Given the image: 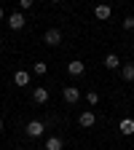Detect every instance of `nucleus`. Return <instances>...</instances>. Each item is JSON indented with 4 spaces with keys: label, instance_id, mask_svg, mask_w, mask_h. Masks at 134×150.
Wrapping results in <instances>:
<instances>
[{
    "label": "nucleus",
    "instance_id": "1",
    "mask_svg": "<svg viewBox=\"0 0 134 150\" xmlns=\"http://www.w3.org/2000/svg\"><path fill=\"white\" fill-rule=\"evenodd\" d=\"M27 24V19H24V11H13L11 16H8V27L13 30V32H19V30H22Z\"/></svg>",
    "mask_w": 134,
    "mask_h": 150
},
{
    "label": "nucleus",
    "instance_id": "2",
    "mask_svg": "<svg viewBox=\"0 0 134 150\" xmlns=\"http://www.w3.org/2000/svg\"><path fill=\"white\" fill-rule=\"evenodd\" d=\"M62 97H65L67 105H75V102L81 99V88H78V86H65V88H62Z\"/></svg>",
    "mask_w": 134,
    "mask_h": 150
},
{
    "label": "nucleus",
    "instance_id": "3",
    "mask_svg": "<svg viewBox=\"0 0 134 150\" xmlns=\"http://www.w3.org/2000/svg\"><path fill=\"white\" fill-rule=\"evenodd\" d=\"M43 131H46V123L43 121H30L27 123V137H43Z\"/></svg>",
    "mask_w": 134,
    "mask_h": 150
},
{
    "label": "nucleus",
    "instance_id": "4",
    "mask_svg": "<svg viewBox=\"0 0 134 150\" xmlns=\"http://www.w3.org/2000/svg\"><path fill=\"white\" fill-rule=\"evenodd\" d=\"M43 40H46L48 46H59V43H62V32L56 30V27H48L46 35H43Z\"/></svg>",
    "mask_w": 134,
    "mask_h": 150
},
{
    "label": "nucleus",
    "instance_id": "5",
    "mask_svg": "<svg viewBox=\"0 0 134 150\" xmlns=\"http://www.w3.org/2000/svg\"><path fill=\"white\" fill-rule=\"evenodd\" d=\"M67 72H70V75H72V78H81V75H83V72H86V64H83V62H81V59H72V62H70V64H67Z\"/></svg>",
    "mask_w": 134,
    "mask_h": 150
},
{
    "label": "nucleus",
    "instance_id": "6",
    "mask_svg": "<svg viewBox=\"0 0 134 150\" xmlns=\"http://www.w3.org/2000/svg\"><path fill=\"white\" fill-rule=\"evenodd\" d=\"M78 123H81L83 129H91L94 123H97V115H94V112H91V110H83V112H81V115H78Z\"/></svg>",
    "mask_w": 134,
    "mask_h": 150
},
{
    "label": "nucleus",
    "instance_id": "7",
    "mask_svg": "<svg viewBox=\"0 0 134 150\" xmlns=\"http://www.w3.org/2000/svg\"><path fill=\"white\" fill-rule=\"evenodd\" d=\"M94 16H97V19H99V22H107V19L113 16V8H110L107 3H99L97 8H94Z\"/></svg>",
    "mask_w": 134,
    "mask_h": 150
},
{
    "label": "nucleus",
    "instance_id": "8",
    "mask_svg": "<svg viewBox=\"0 0 134 150\" xmlns=\"http://www.w3.org/2000/svg\"><path fill=\"white\" fill-rule=\"evenodd\" d=\"M32 99H35V105H46V102H48V88H46V86H35Z\"/></svg>",
    "mask_w": 134,
    "mask_h": 150
},
{
    "label": "nucleus",
    "instance_id": "9",
    "mask_svg": "<svg viewBox=\"0 0 134 150\" xmlns=\"http://www.w3.org/2000/svg\"><path fill=\"white\" fill-rule=\"evenodd\" d=\"M118 131H121L123 137H131V134H134V121H131V118H123V121L118 123Z\"/></svg>",
    "mask_w": 134,
    "mask_h": 150
},
{
    "label": "nucleus",
    "instance_id": "10",
    "mask_svg": "<svg viewBox=\"0 0 134 150\" xmlns=\"http://www.w3.org/2000/svg\"><path fill=\"white\" fill-rule=\"evenodd\" d=\"M13 83L16 86H30V72L27 70H16L13 72Z\"/></svg>",
    "mask_w": 134,
    "mask_h": 150
},
{
    "label": "nucleus",
    "instance_id": "11",
    "mask_svg": "<svg viewBox=\"0 0 134 150\" xmlns=\"http://www.w3.org/2000/svg\"><path fill=\"white\" fill-rule=\"evenodd\" d=\"M62 147H65L62 137H48L46 139V150H62Z\"/></svg>",
    "mask_w": 134,
    "mask_h": 150
},
{
    "label": "nucleus",
    "instance_id": "12",
    "mask_svg": "<svg viewBox=\"0 0 134 150\" xmlns=\"http://www.w3.org/2000/svg\"><path fill=\"white\" fill-rule=\"evenodd\" d=\"M121 78L129 81V83L134 81V62H131V64H121Z\"/></svg>",
    "mask_w": 134,
    "mask_h": 150
},
{
    "label": "nucleus",
    "instance_id": "13",
    "mask_svg": "<svg viewBox=\"0 0 134 150\" xmlns=\"http://www.w3.org/2000/svg\"><path fill=\"white\" fill-rule=\"evenodd\" d=\"M105 67H107V70H118V67H121V59H118L116 54H107V56H105Z\"/></svg>",
    "mask_w": 134,
    "mask_h": 150
},
{
    "label": "nucleus",
    "instance_id": "14",
    "mask_svg": "<svg viewBox=\"0 0 134 150\" xmlns=\"http://www.w3.org/2000/svg\"><path fill=\"white\" fill-rule=\"evenodd\" d=\"M46 70H48L46 62H35V64H32V72H35V75H46Z\"/></svg>",
    "mask_w": 134,
    "mask_h": 150
},
{
    "label": "nucleus",
    "instance_id": "15",
    "mask_svg": "<svg viewBox=\"0 0 134 150\" xmlns=\"http://www.w3.org/2000/svg\"><path fill=\"white\" fill-rule=\"evenodd\" d=\"M86 102H89L91 107H94V105H99V94H97V91H89V94H86Z\"/></svg>",
    "mask_w": 134,
    "mask_h": 150
},
{
    "label": "nucleus",
    "instance_id": "16",
    "mask_svg": "<svg viewBox=\"0 0 134 150\" xmlns=\"http://www.w3.org/2000/svg\"><path fill=\"white\" fill-rule=\"evenodd\" d=\"M123 30H126V32L134 30V16H126V19H123Z\"/></svg>",
    "mask_w": 134,
    "mask_h": 150
},
{
    "label": "nucleus",
    "instance_id": "17",
    "mask_svg": "<svg viewBox=\"0 0 134 150\" xmlns=\"http://www.w3.org/2000/svg\"><path fill=\"white\" fill-rule=\"evenodd\" d=\"M35 0H19V11H30Z\"/></svg>",
    "mask_w": 134,
    "mask_h": 150
},
{
    "label": "nucleus",
    "instance_id": "18",
    "mask_svg": "<svg viewBox=\"0 0 134 150\" xmlns=\"http://www.w3.org/2000/svg\"><path fill=\"white\" fill-rule=\"evenodd\" d=\"M3 19H6V11H3V8H0V22H3Z\"/></svg>",
    "mask_w": 134,
    "mask_h": 150
},
{
    "label": "nucleus",
    "instance_id": "19",
    "mask_svg": "<svg viewBox=\"0 0 134 150\" xmlns=\"http://www.w3.org/2000/svg\"><path fill=\"white\" fill-rule=\"evenodd\" d=\"M51 3H62V0H51Z\"/></svg>",
    "mask_w": 134,
    "mask_h": 150
},
{
    "label": "nucleus",
    "instance_id": "20",
    "mask_svg": "<svg viewBox=\"0 0 134 150\" xmlns=\"http://www.w3.org/2000/svg\"><path fill=\"white\" fill-rule=\"evenodd\" d=\"M0 131H3V121H0Z\"/></svg>",
    "mask_w": 134,
    "mask_h": 150
},
{
    "label": "nucleus",
    "instance_id": "21",
    "mask_svg": "<svg viewBox=\"0 0 134 150\" xmlns=\"http://www.w3.org/2000/svg\"><path fill=\"white\" fill-rule=\"evenodd\" d=\"M0 46H3V38H0Z\"/></svg>",
    "mask_w": 134,
    "mask_h": 150
}]
</instances>
